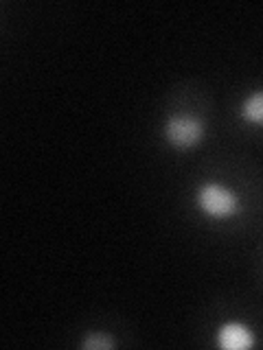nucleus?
<instances>
[{
  "mask_svg": "<svg viewBox=\"0 0 263 350\" xmlns=\"http://www.w3.org/2000/svg\"><path fill=\"white\" fill-rule=\"evenodd\" d=\"M112 346H114L112 339H108L101 333H92L90 337L84 339V348H88V350H105V348H112Z\"/></svg>",
  "mask_w": 263,
  "mask_h": 350,
  "instance_id": "5",
  "label": "nucleus"
},
{
  "mask_svg": "<svg viewBox=\"0 0 263 350\" xmlns=\"http://www.w3.org/2000/svg\"><path fill=\"white\" fill-rule=\"evenodd\" d=\"M252 344H255L252 333L241 324H226L219 331V346L226 350H248Z\"/></svg>",
  "mask_w": 263,
  "mask_h": 350,
  "instance_id": "3",
  "label": "nucleus"
},
{
  "mask_svg": "<svg viewBox=\"0 0 263 350\" xmlns=\"http://www.w3.org/2000/svg\"><path fill=\"white\" fill-rule=\"evenodd\" d=\"M241 116H244L248 123L263 125V92H255L246 98L244 105H241Z\"/></svg>",
  "mask_w": 263,
  "mask_h": 350,
  "instance_id": "4",
  "label": "nucleus"
},
{
  "mask_svg": "<svg viewBox=\"0 0 263 350\" xmlns=\"http://www.w3.org/2000/svg\"><path fill=\"white\" fill-rule=\"evenodd\" d=\"M197 202H200L202 211L211 217H228L237 211V200L224 186L217 184H206L197 193Z\"/></svg>",
  "mask_w": 263,
  "mask_h": 350,
  "instance_id": "1",
  "label": "nucleus"
},
{
  "mask_svg": "<svg viewBox=\"0 0 263 350\" xmlns=\"http://www.w3.org/2000/svg\"><path fill=\"white\" fill-rule=\"evenodd\" d=\"M202 131H204L202 123L191 116H175V118H169L167 125H164V136H167V140L173 147H180V149L197 145L202 138Z\"/></svg>",
  "mask_w": 263,
  "mask_h": 350,
  "instance_id": "2",
  "label": "nucleus"
}]
</instances>
